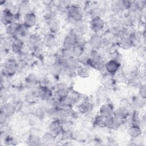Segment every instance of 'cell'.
I'll return each mask as SVG.
<instances>
[{
  "mask_svg": "<svg viewBox=\"0 0 146 146\" xmlns=\"http://www.w3.org/2000/svg\"><path fill=\"white\" fill-rule=\"evenodd\" d=\"M115 107L112 103L104 102L102 104L98 110V114L104 117L113 115Z\"/></svg>",
  "mask_w": 146,
  "mask_h": 146,
  "instance_id": "5bb4252c",
  "label": "cell"
},
{
  "mask_svg": "<svg viewBox=\"0 0 146 146\" xmlns=\"http://www.w3.org/2000/svg\"><path fill=\"white\" fill-rule=\"evenodd\" d=\"M59 107H47L46 111V117L50 120L57 119Z\"/></svg>",
  "mask_w": 146,
  "mask_h": 146,
  "instance_id": "8d00e7d4",
  "label": "cell"
},
{
  "mask_svg": "<svg viewBox=\"0 0 146 146\" xmlns=\"http://www.w3.org/2000/svg\"><path fill=\"white\" fill-rule=\"evenodd\" d=\"M15 21L14 13L7 8H5L1 14V22L3 26H7Z\"/></svg>",
  "mask_w": 146,
  "mask_h": 146,
  "instance_id": "4fadbf2b",
  "label": "cell"
},
{
  "mask_svg": "<svg viewBox=\"0 0 146 146\" xmlns=\"http://www.w3.org/2000/svg\"><path fill=\"white\" fill-rule=\"evenodd\" d=\"M129 114V108L119 106L117 108H115L113 115L115 117L122 120H127Z\"/></svg>",
  "mask_w": 146,
  "mask_h": 146,
  "instance_id": "cb8c5ba5",
  "label": "cell"
},
{
  "mask_svg": "<svg viewBox=\"0 0 146 146\" xmlns=\"http://www.w3.org/2000/svg\"><path fill=\"white\" fill-rule=\"evenodd\" d=\"M1 111L5 113L9 117L13 116L17 111V106L13 102H6L1 106Z\"/></svg>",
  "mask_w": 146,
  "mask_h": 146,
  "instance_id": "7402d4cb",
  "label": "cell"
},
{
  "mask_svg": "<svg viewBox=\"0 0 146 146\" xmlns=\"http://www.w3.org/2000/svg\"><path fill=\"white\" fill-rule=\"evenodd\" d=\"M91 18L102 17L104 14V10L99 6H92L91 8L87 11Z\"/></svg>",
  "mask_w": 146,
  "mask_h": 146,
  "instance_id": "836d02e7",
  "label": "cell"
},
{
  "mask_svg": "<svg viewBox=\"0 0 146 146\" xmlns=\"http://www.w3.org/2000/svg\"><path fill=\"white\" fill-rule=\"evenodd\" d=\"M73 30L76 34L86 35L90 30L88 22L83 19L75 22Z\"/></svg>",
  "mask_w": 146,
  "mask_h": 146,
  "instance_id": "ba28073f",
  "label": "cell"
},
{
  "mask_svg": "<svg viewBox=\"0 0 146 146\" xmlns=\"http://www.w3.org/2000/svg\"><path fill=\"white\" fill-rule=\"evenodd\" d=\"M56 141V136L49 131L45 132L41 136V145H49L55 144Z\"/></svg>",
  "mask_w": 146,
  "mask_h": 146,
  "instance_id": "603a6c76",
  "label": "cell"
},
{
  "mask_svg": "<svg viewBox=\"0 0 146 146\" xmlns=\"http://www.w3.org/2000/svg\"><path fill=\"white\" fill-rule=\"evenodd\" d=\"M38 23V17L36 14L31 11L25 14L23 17V23L29 29L33 28Z\"/></svg>",
  "mask_w": 146,
  "mask_h": 146,
  "instance_id": "7c38bea8",
  "label": "cell"
},
{
  "mask_svg": "<svg viewBox=\"0 0 146 146\" xmlns=\"http://www.w3.org/2000/svg\"><path fill=\"white\" fill-rule=\"evenodd\" d=\"M64 11L67 17L75 22L84 19L85 11L79 5L72 4Z\"/></svg>",
  "mask_w": 146,
  "mask_h": 146,
  "instance_id": "6da1fadb",
  "label": "cell"
},
{
  "mask_svg": "<svg viewBox=\"0 0 146 146\" xmlns=\"http://www.w3.org/2000/svg\"><path fill=\"white\" fill-rule=\"evenodd\" d=\"M128 36L131 42L132 47L140 48L142 46L143 41L141 33L135 31L131 32Z\"/></svg>",
  "mask_w": 146,
  "mask_h": 146,
  "instance_id": "44dd1931",
  "label": "cell"
},
{
  "mask_svg": "<svg viewBox=\"0 0 146 146\" xmlns=\"http://www.w3.org/2000/svg\"><path fill=\"white\" fill-rule=\"evenodd\" d=\"M71 108H59L57 119L60 121L63 124L70 121V119L72 115Z\"/></svg>",
  "mask_w": 146,
  "mask_h": 146,
  "instance_id": "e0dca14e",
  "label": "cell"
},
{
  "mask_svg": "<svg viewBox=\"0 0 146 146\" xmlns=\"http://www.w3.org/2000/svg\"><path fill=\"white\" fill-rule=\"evenodd\" d=\"M29 29H30L27 27L23 23H20V25L18 29L15 37L19 38L23 41L25 39H27L29 36L30 35Z\"/></svg>",
  "mask_w": 146,
  "mask_h": 146,
  "instance_id": "484cf974",
  "label": "cell"
},
{
  "mask_svg": "<svg viewBox=\"0 0 146 146\" xmlns=\"http://www.w3.org/2000/svg\"><path fill=\"white\" fill-rule=\"evenodd\" d=\"M96 98L98 100V101L104 102L107 100L108 98V92L107 90L104 88L102 87V88H100L96 91Z\"/></svg>",
  "mask_w": 146,
  "mask_h": 146,
  "instance_id": "f35d334b",
  "label": "cell"
},
{
  "mask_svg": "<svg viewBox=\"0 0 146 146\" xmlns=\"http://www.w3.org/2000/svg\"><path fill=\"white\" fill-rule=\"evenodd\" d=\"M90 30L92 33L100 34L105 28L106 23L102 17L91 18L88 21Z\"/></svg>",
  "mask_w": 146,
  "mask_h": 146,
  "instance_id": "3957f363",
  "label": "cell"
},
{
  "mask_svg": "<svg viewBox=\"0 0 146 146\" xmlns=\"http://www.w3.org/2000/svg\"><path fill=\"white\" fill-rule=\"evenodd\" d=\"M48 131L56 136H60L64 131L63 124L58 119L50 120L47 126Z\"/></svg>",
  "mask_w": 146,
  "mask_h": 146,
  "instance_id": "5b68a950",
  "label": "cell"
},
{
  "mask_svg": "<svg viewBox=\"0 0 146 146\" xmlns=\"http://www.w3.org/2000/svg\"><path fill=\"white\" fill-rule=\"evenodd\" d=\"M31 9V3L30 1H23L20 2L17 7V13L18 14L23 15V16L28 13L32 11Z\"/></svg>",
  "mask_w": 146,
  "mask_h": 146,
  "instance_id": "f1b7e54d",
  "label": "cell"
},
{
  "mask_svg": "<svg viewBox=\"0 0 146 146\" xmlns=\"http://www.w3.org/2000/svg\"><path fill=\"white\" fill-rule=\"evenodd\" d=\"M42 38L43 37H42V36L38 33L30 34L27 39V45L31 50L42 46Z\"/></svg>",
  "mask_w": 146,
  "mask_h": 146,
  "instance_id": "9c48e42d",
  "label": "cell"
},
{
  "mask_svg": "<svg viewBox=\"0 0 146 146\" xmlns=\"http://www.w3.org/2000/svg\"><path fill=\"white\" fill-rule=\"evenodd\" d=\"M69 94V89L66 84L59 83L56 86L55 97L58 99L66 96Z\"/></svg>",
  "mask_w": 146,
  "mask_h": 146,
  "instance_id": "d4e9b609",
  "label": "cell"
},
{
  "mask_svg": "<svg viewBox=\"0 0 146 146\" xmlns=\"http://www.w3.org/2000/svg\"><path fill=\"white\" fill-rule=\"evenodd\" d=\"M31 53L33 56L38 59H42L44 56V50L43 46H40L32 50Z\"/></svg>",
  "mask_w": 146,
  "mask_h": 146,
  "instance_id": "7bdbcfd3",
  "label": "cell"
},
{
  "mask_svg": "<svg viewBox=\"0 0 146 146\" xmlns=\"http://www.w3.org/2000/svg\"><path fill=\"white\" fill-rule=\"evenodd\" d=\"M87 42L94 50H98L102 48L103 44V39L100 34L92 33L87 39Z\"/></svg>",
  "mask_w": 146,
  "mask_h": 146,
  "instance_id": "52a82bcc",
  "label": "cell"
},
{
  "mask_svg": "<svg viewBox=\"0 0 146 146\" xmlns=\"http://www.w3.org/2000/svg\"><path fill=\"white\" fill-rule=\"evenodd\" d=\"M145 104V99L141 98L138 94L133 96L130 101V107L132 110L137 111L143 108Z\"/></svg>",
  "mask_w": 146,
  "mask_h": 146,
  "instance_id": "30bf717a",
  "label": "cell"
},
{
  "mask_svg": "<svg viewBox=\"0 0 146 146\" xmlns=\"http://www.w3.org/2000/svg\"><path fill=\"white\" fill-rule=\"evenodd\" d=\"M93 107V105L91 102L86 99L77 106V108L80 113L86 114L90 112Z\"/></svg>",
  "mask_w": 146,
  "mask_h": 146,
  "instance_id": "f546056e",
  "label": "cell"
},
{
  "mask_svg": "<svg viewBox=\"0 0 146 146\" xmlns=\"http://www.w3.org/2000/svg\"><path fill=\"white\" fill-rule=\"evenodd\" d=\"M18 62L14 58H10L7 59L3 64V75L7 77L13 76L18 71Z\"/></svg>",
  "mask_w": 146,
  "mask_h": 146,
  "instance_id": "7a4b0ae2",
  "label": "cell"
},
{
  "mask_svg": "<svg viewBox=\"0 0 146 146\" xmlns=\"http://www.w3.org/2000/svg\"><path fill=\"white\" fill-rule=\"evenodd\" d=\"M87 42V39L86 35L76 34L75 38V45L83 47Z\"/></svg>",
  "mask_w": 146,
  "mask_h": 146,
  "instance_id": "ee69618b",
  "label": "cell"
},
{
  "mask_svg": "<svg viewBox=\"0 0 146 146\" xmlns=\"http://www.w3.org/2000/svg\"><path fill=\"white\" fill-rule=\"evenodd\" d=\"M63 70V64L59 62H55L48 66V73L54 78H58L61 76Z\"/></svg>",
  "mask_w": 146,
  "mask_h": 146,
  "instance_id": "9a60e30c",
  "label": "cell"
},
{
  "mask_svg": "<svg viewBox=\"0 0 146 146\" xmlns=\"http://www.w3.org/2000/svg\"><path fill=\"white\" fill-rule=\"evenodd\" d=\"M128 135L131 137V139L139 136L143 134V128L141 127L130 124L127 129Z\"/></svg>",
  "mask_w": 146,
  "mask_h": 146,
  "instance_id": "1f68e13d",
  "label": "cell"
},
{
  "mask_svg": "<svg viewBox=\"0 0 146 146\" xmlns=\"http://www.w3.org/2000/svg\"><path fill=\"white\" fill-rule=\"evenodd\" d=\"M119 106L123 107L129 109L130 107V101H128V99L126 98H123L120 99L119 102Z\"/></svg>",
  "mask_w": 146,
  "mask_h": 146,
  "instance_id": "c3c4849f",
  "label": "cell"
},
{
  "mask_svg": "<svg viewBox=\"0 0 146 146\" xmlns=\"http://www.w3.org/2000/svg\"><path fill=\"white\" fill-rule=\"evenodd\" d=\"M47 30L50 33L56 35L61 29V23L57 18H54L47 21Z\"/></svg>",
  "mask_w": 146,
  "mask_h": 146,
  "instance_id": "ffe728a7",
  "label": "cell"
},
{
  "mask_svg": "<svg viewBox=\"0 0 146 146\" xmlns=\"http://www.w3.org/2000/svg\"><path fill=\"white\" fill-rule=\"evenodd\" d=\"M88 137V135L87 133V132L82 129L76 131L74 133H73V137H74L75 140L79 141H85Z\"/></svg>",
  "mask_w": 146,
  "mask_h": 146,
  "instance_id": "60d3db41",
  "label": "cell"
},
{
  "mask_svg": "<svg viewBox=\"0 0 146 146\" xmlns=\"http://www.w3.org/2000/svg\"><path fill=\"white\" fill-rule=\"evenodd\" d=\"M138 95L141 98L145 99L146 96V86L145 83L141 84L138 88Z\"/></svg>",
  "mask_w": 146,
  "mask_h": 146,
  "instance_id": "7dc6e473",
  "label": "cell"
},
{
  "mask_svg": "<svg viewBox=\"0 0 146 146\" xmlns=\"http://www.w3.org/2000/svg\"><path fill=\"white\" fill-rule=\"evenodd\" d=\"M47 107H48L45 102L44 105H40L36 107V108L34 110V114L41 119H43L44 117H46V111Z\"/></svg>",
  "mask_w": 146,
  "mask_h": 146,
  "instance_id": "ab89813d",
  "label": "cell"
},
{
  "mask_svg": "<svg viewBox=\"0 0 146 146\" xmlns=\"http://www.w3.org/2000/svg\"><path fill=\"white\" fill-rule=\"evenodd\" d=\"M76 34L72 30L70 31L64 37L63 43H62V48L72 49L76 44L75 38Z\"/></svg>",
  "mask_w": 146,
  "mask_h": 146,
  "instance_id": "8fae6325",
  "label": "cell"
},
{
  "mask_svg": "<svg viewBox=\"0 0 146 146\" xmlns=\"http://www.w3.org/2000/svg\"><path fill=\"white\" fill-rule=\"evenodd\" d=\"M19 25L20 23L15 21L9 25L7 26L6 28V34L7 36L11 38H14Z\"/></svg>",
  "mask_w": 146,
  "mask_h": 146,
  "instance_id": "4dcf8cb0",
  "label": "cell"
},
{
  "mask_svg": "<svg viewBox=\"0 0 146 146\" xmlns=\"http://www.w3.org/2000/svg\"><path fill=\"white\" fill-rule=\"evenodd\" d=\"M24 46L25 43L23 40L15 37L12 38L11 51L15 55H20L23 51Z\"/></svg>",
  "mask_w": 146,
  "mask_h": 146,
  "instance_id": "ac0fdd59",
  "label": "cell"
},
{
  "mask_svg": "<svg viewBox=\"0 0 146 146\" xmlns=\"http://www.w3.org/2000/svg\"><path fill=\"white\" fill-rule=\"evenodd\" d=\"M56 43V36L51 33H46L42 38V46L46 48H51L53 47Z\"/></svg>",
  "mask_w": 146,
  "mask_h": 146,
  "instance_id": "d6986e66",
  "label": "cell"
},
{
  "mask_svg": "<svg viewBox=\"0 0 146 146\" xmlns=\"http://www.w3.org/2000/svg\"><path fill=\"white\" fill-rule=\"evenodd\" d=\"M102 87L106 90L111 89L114 87L115 79L112 75L106 74L101 80Z\"/></svg>",
  "mask_w": 146,
  "mask_h": 146,
  "instance_id": "83f0119b",
  "label": "cell"
},
{
  "mask_svg": "<svg viewBox=\"0 0 146 146\" xmlns=\"http://www.w3.org/2000/svg\"><path fill=\"white\" fill-rule=\"evenodd\" d=\"M121 63L113 60L108 59L105 62L104 70L106 71L107 74L113 76L119 72L121 68Z\"/></svg>",
  "mask_w": 146,
  "mask_h": 146,
  "instance_id": "8992f818",
  "label": "cell"
},
{
  "mask_svg": "<svg viewBox=\"0 0 146 146\" xmlns=\"http://www.w3.org/2000/svg\"><path fill=\"white\" fill-rule=\"evenodd\" d=\"M8 117H9V116L7 115H6L3 112L1 111V114H0V123H1V124L2 125V124H4L6 123V121H7Z\"/></svg>",
  "mask_w": 146,
  "mask_h": 146,
  "instance_id": "681fc988",
  "label": "cell"
},
{
  "mask_svg": "<svg viewBox=\"0 0 146 146\" xmlns=\"http://www.w3.org/2000/svg\"><path fill=\"white\" fill-rule=\"evenodd\" d=\"M72 53L74 56L78 58L79 56H80L84 52V49L83 47L75 45L72 48Z\"/></svg>",
  "mask_w": 146,
  "mask_h": 146,
  "instance_id": "bcb514c9",
  "label": "cell"
},
{
  "mask_svg": "<svg viewBox=\"0 0 146 146\" xmlns=\"http://www.w3.org/2000/svg\"><path fill=\"white\" fill-rule=\"evenodd\" d=\"M62 64L64 67L72 71L75 72L78 67L81 65V63L78 58L75 56H72L63 60Z\"/></svg>",
  "mask_w": 146,
  "mask_h": 146,
  "instance_id": "2e32d148",
  "label": "cell"
},
{
  "mask_svg": "<svg viewBox=\"0 0 146 146\" xmlns=\"http://www.w3.org/2000/svg\"><path fill=\"white\" fill-rule=\"evenodd\" d=\"M75 72L80 78H87L90 75V67L85 64H82L76 70Z\"/></svg>",
  "mask_w": 146,
  "mask_h": 146,
  "instance_id": "e575fe53",
  "label": "cell"
},
{
  "mask_svg": "<svg viewBox=\"0 0 146 146\" xmlns=\"http://www.w3.org/2000/svg\"><path fill=\"white\" fill-rule=\"evenodd\" d=\"M109 59L115 60L121 64V62L123 60V56L120 51L113 49L109 52Z\"/></svg>",
  "mask_w": 146,
  "mask_h": 146,
  "instance_id": "74e56055",
  "label": "cell"
},
{
  "mask_svg": "<svg viewBox=\"0 0 146 146\" xmlns=\"http://www.w3.org/2000/svg\"><path fill=\"white\" fill-rule=\"evenodd\" d=\"M60 54L62 56V58L63 60L67 59L71 57L74 56L72 53V49H67V48H62V50L60 52Z\"/></svg>",
  "mask_w": 146,
  "mask_h": 146,
  "instance_id": "f6af8a7d",
  "label": "cell"
},
{
  "mask_svg": "<svg viewBox=\"0 0 146 146\" xmlns=\"http://www.w3.org/2000/svg\"><path fill=\"white\" fill-rule=\"evenodd\" d=\"M42 119L38 117L33 113L29 117L28 123L31 127L40 128V126L42 125Z\"/></svg>",
  "mask_w": 146,
  "mask_h": 146,
  "instance_id": "d590c367",
  "label": "cell"
},
{
  "mask_svg": "<svg viewBox=\"0 0 146 146\" xmlns=\"http://www.w3.org/2000/svg\"><path fill=\"white\" fill-rule=\"evenodd\" d=\"M58 100V107L69 108H71L74 104V100L68 94V95L60 98Z\"/></svg>",
  "mask_w": 146,
  "mask_h": 146,
  "instance_id": "4316f807",
  "label": "cell"
},
{
  "mask_svg": "<svg viewBox=\"0 0 146 146\" xmlns=\"http://www.w3.org/2000/svg\"><path fill=\"white\" fill-rule=\"evenodd\" d=\"M117 46L120 48L125 51L129 50L133 48L128 36H124L119 38L117 42Z\"/></svg>",
  "mask_w": 146,
  "mask_h": 146,
  "instance_id": "d6a6232c",
  "label": "cell"
},
{
  "mask_svg": "<svg viewBox=\"0 0 146 146\" xmlns=\"http://www.w3.org/2000/svg\"><path fill=\"white\" fill-rule=\"evenodd\" d=\"M36 95L38 99L44 102L53 97V92L50 87L46 84H42L38 87Z\"/></svg>",
  "mask_w": 146,
  "mask_h": 146,
  "instance_id": "277c9868",
  "label": "cell"
},
{
  "mask_svg": "<svg viewBox=\"0 0 146 146\" xmlns=\"http://www.w3.org/2000/svg\"><path fill=\"white\" fill-rule=\"evenodd\" d=\"M26 85L27 87L32 88L34 87L38 82V79L37 77L34 75H30L27 77L26 79Z\"/></svg>",
  "mask_w": 146,
  "mask_h": 146,
  "instance_id": "b9f144b4",
  "label": "cell"
}]
</instances>
